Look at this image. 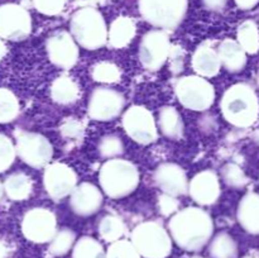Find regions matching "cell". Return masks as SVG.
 <instances>
[{
  "instance_id": "obj_24",
  "label": "cell",
  "mask_w": 259,
  "mask_h": 258,
  "mask_svg": "<svg viewBox=\"0 0 259 258\" xmlns=\"http://www.w3.org/2000/svg\"><path fill=\"white\" fill-rule=\"evenodd\" d=\"M78 86L71 77H58L51 86V96L58 104H72L78 98Z\"/></svg>"
},
{
  "instance_id": "obj_20",
  "label": "cell",
  "mask_w": 259,
  "mask_h": 258,
  "mask_svg": "<svg viewBox=\"0 0 259 258\" xmlns=\"http://www.w3.org/2000/svg\"><path fill=\"white\" fill-rule=\"evenodd\" d=\"M136 35V24L128 17H119L111 23L108 40L113 48H123L131 43Z\"/></svg>"
},
{
  "instance_id": "obj_45",
  "label": "cell",
  "mask_w": 259,
  "mask_h": 258,
  "mask_svg": "<svg viewBox=\"0 0 259 258\" xmlns=\"http://www.w3.org/2000/svg\"><path fill=\"white\" fill-rule=\"evenodd\" d=\"M194 258H201V257H194Z\"/></svg>"
},
{
  "instance_id": "obj_37",
  "label": "cell",
  "mask_w": 259,
  "mask_h": 258,
  "mask_svg": "<svg viewBox=\"0 0 259 258\" xmlns=\"http://www.w3.org/2000/svg\"><path fill=\"white\" fill-rule=\"evenodd\" d=\"M67 0H34V7L38 12L46 15L60 14Z\"/></svg>"
},
{
  "instance_id": "obj_25",
  "label": "cell",
  "mask_w": 259,
  "mask_h": 258,
  "mask_svg": "<svg viewBox=\"0 0 259 258\" xmlns=\"http://www.w3.org/2000/svg\"><path fill=\"white\" fill-rule=\"evenodd\" d=\"M4 191L14 201H22L32 192V181L24 174H13L5 181Z\"/></svg>"
},
{
  "instance_id": "obj_23",
  "label": "cell",
  "mask_w": 259,
  "mask_h": 258,
  "mask_svg": "<svg viewBox=\"0 0 259 258\" xmlns=\"http://www.w3.org/2000/svg\"><path fill=\"white\" fill-rule=\"evenodd\" d=\"M161 132L171 139H179L184 133V123L179 111L172 106H164L159 111L158 119Z\"/></svg>"
},
{
  "instance_id": "obj_14",
  "label": "cell",
  "mask_w": 259,
  "mask_h": 258,
  "mask_svg": "<svg viewBox=\"0 0 259 258\" xmlns=\"http://www.w3.org/2000/svg\"><path fill=\"white\" fill-rule=\"evenodd\" d=\"M43 182L47 194L53 200H60L72 194L77 182V176L67 164L52 163L46 167Z\"/></svg>"
},
{
  "instance_id": "obj_39",
  "label": "cell",
  "mask_w": 259,
  "mask_h": 258,
  "mask_svg": "<svg viewBox=\"0 0 259 258\" xmlns=\"http://www.w3.org/2000/svg\"><path fill=\"white\" fill-rule=\"evenodd\" d=\"M61 132H62L63 136L67 137V138H76V137L80 136L81 132H82V126H81V124L78 123V121L68 120L61 126Z\"/></svg>"
},
{
  "instance_id": "obj_22",
  "label": "cell",
  "mask_w": 259,
  "mask_h": 258,
  "mask_svg": "<svg viewBox=\"0 0 259 258\" xmlns=\"http://www.w3.org/2000/svg\"><path fill=\"white\" fill-rule=\"evenodd\" d=\"M219 55L222 65L224 66L227 70L239 71L244 67L245 65V53L242 46L238 45L237 42L230 39H225L224 42L220 45L219 47Z\"/></svg>"
},
{
  "instance_id": "obj_6",
  "label": "cell",
  "mask_w": 259,
  "mask_h": 258,
  "mask_svg": "<svg viewBox=\"0 0 259 258\" xmlns=\"http://www.w3.org/2000/svg\"><path fill=\"white\" fill-rule=\"evenodd\" d=\"M142 17L154 27L174 29L184 19L187 0H139Z\"/></svg>"
},
{
  "instance_id": "obj_40",
  "label": "cell",
  "mask_w": 259,
  "mask_h": 258,
  "mask_svg": "<svg viewBox=\"0 0 259 258\" xmlns=\"http://www.w3.org/2000/svg\"><path fill=\"white\" fill-rule=\"evenodd\" d=\"M202 2L211 10H220L227 4V0H202Z\"/></svg>"
},
{
  "instance_id": "obj_34",
  "label": "cell",
  "mask_w": 259,
  "mask_h": 258,
  "mask_svg": "<svg viewBox=\"0 0 259 258\" xmlns=\"http://www.w3.org/2000/svg\"><path fill=\"white\" fill-rule=\"evenodd\" d=\"M15 153H17V149L12 141L4 134H0V172L5 171L12 166Z\"/></svg>"
},
{
  "instance_id": "obj_26",
  "label": "cell",
  "mask_w": 259,
  "mask_h": 258,
  "mask_svg": "<svg viewBox=\"0 0 259 258\" xmlns=\"http://www.w3.org/2000/svg\"><path fill=\"white\" fill-rule=\"evenodd\" d=\"M211 258H237L238 248L234 239L227 233H220L210 244Z\"/></svg>"
},
{
  "instance_id": "obj_38",
  "label": "cell",
  "mask_w": 259,
  "mask_h": 258,
  "mask_svg": "<svg viewBox=\"0 0 259 258\" xmlns=\"http://www.w3.org/2000/svg\"><path fill=\"white\" fill-rule=\"evenodd\" d=\"M159 205V211L163 215H171L172 212L176 211L179 209V201L175 199V196H171V195H162L159 196L158 200Z\"/></svg>"
},
{
  "instance_id": "obj_17",
  "label": "cell",
  "mask_w": 259,
  "mask_h": 258,
  "mask_svg": "<svg viewBox=\"0 0 259 258\" xmlns=\"http://www.w3.org/2000/svg\"><path fill=\"white\" fill-rule=\"evenodd\" d=\"M103 204V195L100 190L93 184L83 182L80 186L75 187L71 194V209L81 217L93 215L100 209Z\"/></svg>"
},
{
  "instance_id": "obj_1",
  "label": "cell",
  "mask_w": 259,
  "mask_h": 258,
  "mask_svg": "<svg viewBox=\"0 0 259 258\" xmlns=\"http://www.w3.org/2000/svg\"><path fill=\"white\" fill-rule=\"evenodd\" d=\"M175 242L186 250H199L214 232L212 219L199 207H187L172 217L168 224Z\"/></svg>"
},
{
  "instance_id": "obj_3",
  "label": "cell",
  "mask_w": 259,
  "mask_h": 258,
  "mask_svg": "<svg viewBox=\"0 0 259 258\" xmlns=\"http://www.w3.org/2000/svg\"><path fill=\"white\" fill-rule=\"evenodd\" d=\"M71 33L76 42L86 50H98L108 40V29L100 12L82 8L71 18Z\"/></svg>"
},
{
  "instance_id": "obj_27",
  "label": "cell",
  "mask_w": 259,
  "mask_h": 258,
  "mask_svg": "<svg viewBox=\"0 0 259 258\" xmlns=\"http://www.w3.org/2000/svg\"><path fill=\"white\" fill-rule=\"evenodd\" d=\"M19 113V103L14 94L8 89L0 88V123L14 120Z\"/></svg>"
},
{
  "instance_id": "obj_11",
  "label": "cell",
  "mask_w": 259,
  "mask_h": 258,
  "mask_svg": "<svg viewBox=\"0 0 259 258\" xmlns=\"http://www.w3.org/2000/svg\"><path fill=\"white\" fill-rule=\"evenodd\" d=\"M123 126L133 141L141 144L157 139V128L151 111L143 106H132L123 115Z\"/></svg>"
},
{
  "instance_id": "obj_4",
  "label": "cell",
  "mask_w": 259,
  "mask_h": 258,
  "mask_svg": "<svg viewBox=\"0 0 259 258\" xmlns=\"http://www.w3.org/2000/svg\"><path fill=\"white\" fill-rule=\"evenodd\" d=\"M220 106L224 118L237 126L250 125L258 113L257 98L245 85H234L225 91Z\"/></svg>"
},
{
  "instance_id": "obj_44",
  "label": "cell",
  "mask_w": 259,
  "mask_h": 258,
  "mask_svg": "<svg viewBox=\"0 0 259 258\" xmlns=\"http://www.w3.org/2000/svg\"><path fill=\"white\" fill-rule=\"evenodd\" d=\"M3 191H4V189H3V185H2V182H0V199H2Z\"/></svg>"
},
{
  "instance_id": "obj_21",
  "label": "cell",
  "mask_w": 259,
  "mask_h": 258,
  "mask_svg": "<svg viewBox=\"0 0 259 258\" xmlns=\"http://www.w3.org/2000/svg\"><path fill=\"white\" fill-rule=\"evenodd\" d=\"M238 219L248 232L259 233V196L249 194L242 200L238 209Z\"/></svg>"
},
{
  "instance_id": "obj_33",
  "label": "cell",
  "mask_w": 259,
  "mask_h": 258,
  "mask_svg": "<svg viewBox=\"0 0 259 258\" xmlns=\"http://www.w3.org/2000/svg\"><path fill=\"white\" fill-rule=\"evenodd\" d=\"M106 258H141V254L132 242L116 240L108 249Z\"/></svg>"
},
{
  "instance_id": "obj_43",
  "label": "cell",
  "mask_w": 259,
  "mask_h": 258,
  "mask_svg": "<svg viewBox=\"0 0 259 258\" xmlns=\"http://www.w3.org/2000/svg\"><path fill=\"white\" fill-rule=\"evenodd\" d=\"M5 255H7V248L3 243H0V258H5Z\"/></svg>"
},
{
  "instance_id": "obj_16",
  "label": "cell",
  "mask_w": 259,
  "mask_h": 258,
  "mask_svg": "<svg viewBox=\"0 0 259 258\" xmlns=\"http://www.w3.org/2000/svg\"><path fill=\"white\" fill-rule=\"evenodd\" d=\"M154 182L167 195L179 196L189 190L187 177L184 169L175 163H163L154 172Z\"/></svg>"
},
{
  "instance_id": "obj_42",
  "label": "cell",
  "mask_w": 259,
  "mask_h": 258,
  "mask_svg": "<svg viewBox=\"0 0 259 258\" xmlns=\"http://www.w3.org/2000/svg\"><path fill=\"white\" fill-rule=\"evenodd\" d=\"M5 53H7V47H5L4 42H3L2 38H0V61H2L3 58H4Z\"/></svg>"
},
{
  "instance_id": "obj_8",
  "label": "cell",
  "mask_w": 259,
  "mask_h": 258,
  "mask_svg": "<svg viewBox=\"0 0 259 258\" xmlns=\"http://www.w3.org/2000/svg\"><path fill=\"white\" fill-rule=\"evenodd\" d=\"M15 149L22 161L34 168L45 167L53 154L52 146L47 138L28 132H23L18 136Z\"/></svg>"
},
{
  "instance_id": "obj_2",
  "label": "cell",
  "mask_w": 259,
  "mask_h": 258,
  "mask_svg": "<svg viewBox=\"0 0 259 258\" xmlns=\"http://www.w3.org/2000/svg\"><path fill=\"white\" fill-rule=\"evenodd\" d=\"M101 189L108 196L120 199L132 194L139 184V172L133 163L124 159H110L99 174Z\"/></svg>"
},
{
  "instance_id": "obj_28",
  "label": "cell",
  "mask_w": 259,
  "mask_h": 258,
  "mask_svg": "<svg viewBox=\"0 0 259 258\" xmlns=\"http://www.w3.org/2000/svg\"><path fill=\"white\" fill-rule=\"evenodd\" d=\"M124 232H125V225H124L123 220L114 215L105 217L99 225V233L108 242L114 243L119 240Z\"/></svg>"
},
{
  "instance_id": "obj_15",
  "label": "cell",
  "mask_w": 259,
  "mask_h": 258,
  "mask_svg": "<svg viewBox=\"0 0 259 258\" xmlns=\"http://www.w3.org/2000/svg\"><path fill=\"white\" fill-rule=\"evenodd\" d=\"M47 53L51 62L60 68L72 67L78 58V48L72 35L65 30L55 32L47 39Z\"/></svg>"
},
{
  "instance_id": "obj_32",
  "label": "cell",
  "mask_w": 259,
  "mask_h": 258,
  "mask_svg": "<svg viewBox=\"0 0 259 258\" xmlns=\"http://www.w3.org/2000/svg\"><path fill=\"white\" fill-rule=\"evenodd\" d=\"M75 242V234L68 229L61 230L60 233L53 237L52 243L50 245V252L55 255H62L70 250V248Z\"/></svg>"
},
{
  "instance_id": "obj_9",
  "label": "cell",
  "mask_w": 259,
  "mask_h": 258,
  "mask_svg": "<svg viewBox=\"0 0 259 258\" xmlns=\"http://www.w3.org/2000/svg\"><path fill=\"white\" fill-rule=\"evenodd\" d=\"M171 53L169 38L162 30H151L142 38L139 60L147 70L156 71L163 66Z\"/></svg>"
},
{
  "instance_id": "obj_35",
  "label": "cell",
  "mask_w": 259,
  "mask_h": 258,
  "mask_svg": "<svg viewBox=\"0 0 259 258\" xmlns=\"http://www.w3.org/2000/svg\"><path fill=\"white\" fill-rule=\"evenodd\" d=\"M99 152L105 158L119 156L123 153V142L116 136H106L99 143Z\"/></svg>"
},
{
  "instance_id": "obj_10",
  "label": "cell",
  "mask_w": 259,
  "mask_h": 258,
  "mask_svg": "<svg viewBox=\"0 0 259 258\" xmlns=\"http://www.w3.org/2000/svg\"><path fill=\"white\" fill-rule=\"evenodd\" d=\"M32 30V19L24 8L17 4L0 7V37L9 40H22Z\"/></svg>"
},
{
  "instance_id": "obj_36",
  "label": "cell",
  "mask_w": 259,
  "mask_h": 258,
  "mask_svg": "<svg viewBox=\"0 0 259 258\" xmlns=\"http://www.w3.org/2000/svg\"><path fill=\"white\" fill-rule=\"evenodd\" d=\"M223 179L230 186L240 187L247 182V179H245L244 174H243L242 169L239 168L235 164H227L223 168Z\"/></svg>"
},
{
  "instance_id": "obj_7",
  "label": "cell",
  "mask_w": 259,
  "mask_h": 258,
  "mask_svg": "<svg viewBox=\"0 0 259 258\" xmlns=\"http://www.w3.org/2000/svg\"><path fill=\"white\" fill-rule=\"evenodd\" d=\"M176 95L185 108L202 111L212 105L215 91L211 83L201 76H187L177 82Z\"/></svg>"
},
{
  "instance_id": "obj_29",
  "label": "cell",
  "mask_w": 259,
  "mask_h": 258,
  "mask_svg": "<svg viewBox=\"0 0 259 258\" xmlns=\"http://www.w3.org/2000/svg\"><path fill=\"white\" fill-rule=\"evenodd\" d=\"M73 258H106L103 247L98 240L90 237H83L73 248Z\"/></svg>"
},
{
  "instance_id": "obj_18",
  "label": "cell",
  "mask_w": 259,
  "mask_h": 258,
  "mask_svg": "<svg viewBox=\"0 0 259 258\" xmlns=\"http://www.w3.org/2000/svg\"><path fill=\"white\" fill-rule=\"evenodd\" d=\"M189 192L197 204H214L220 195L219 179L211 171L200 172L190 182Z\"/></svg>"
},
{
  "instance_id": "obj_19",
  "label": "cell",
  "mask_w": 259,
  "mask_h": 258,
  "mask_svg": "<svg viewBox=\"0 0 259 258\" xmlns=\"http://www.w3.org/2000/svg\"><path fill=\"white\" fill-rule=\"evenodd\" d=\"M220 66H222V61H220L219 55L212 48L200 46L195 51L194 57H192V67L200 76H204V77L215 76L220 71Z\"/></svg>"
},
{
  "instance_id": "obj_30",
  "label": "cell",
  "mask_w": 259,
  "mask_h": 258,
  "mask_svg": "<svg viewBox=\"0 0 259 258\" xmlns=\"http://www.w3.org/2000/svg\"><path fill=\"white\" fill-rule=\"evenodd\" d=\"M238 39L244 51L254 53L258 50V30L254 23L245 22L238 30Z\"/></svg>"
},
{
  "instance_id": "obj_13",
  "label": "cell",
  "mask_w": 259,
  "mask_h": 258,
  "mask_svg": "<svg viewBox=\"0 0 259 258\" xmlns=\"http://www.w3.org/2000/svg\"><path fill=\"white\" fill-rule=\"evenodd\" d=\"M124 103L123 95L118 91L98 88L93 91L89 100V115L95 120H111L120 114Z\"/></svg>"
},
{
  "instance_id": "obj_12",
  "label": "cell",
  "mask_w": 259,
  "mask_h": 258,
  "mask_svg": "<svg viewBox=\"0 0 259 258\" xmlns=\"http://www.w3.org/2000/svg\"><path fill=\"white\" fill-rule=\"evenodd\" d=\"M56 217L52 211L42 207L32 209L24 215L22 232L27 239L34 243H46L56 235Z\"/></svg>"
},
{
  "instance_id": "obj_31",
  "label": "cell",
  "mask_w": 259,
  "mask_h": 258,
  "mask_svg": "<svg viewBox=\"0 0 259 258\" xmlns=\"http://www.w3.org/2000/svg\"><path fill=\"white\" fill-rule=\"evenodd\" d=\"M93 77L99 82H116L120 78V70L114 63L100 62L93 67Z\"/></svg>"
},
{
  "instance_id": "obj_41",
  "label": "cell",
  "mask_w": 259,
  "mask_h": 258,
  "mask_svg": "<svg viewBox=\"0 0 259 258\" xmlns=\"http://www.w3.org/2000/svg\"><path fill=\"white\" fill-rule=\"evenodd\" d=\"M235 3H237L238 7H240L242 9H248V8L253 7V5L257 3V0H235Z\"/></svg>"
},
{
  "instance_id": "obj_5",
  "label": "cell",
  "mask_w": 259,
  "mask_h": 258,
  "mask_svg": "<svg viewBox=\"0 0 259 258\" xmlns=\"http://www.w3.org/2000/svg\"><path fill=\"white\" fill-rule=\"evenodd\" d=\"M132 243L144 258H166L172 249L168 233L156 222L137 225L132 233Z\"/></svg>"
}]
</instances>
